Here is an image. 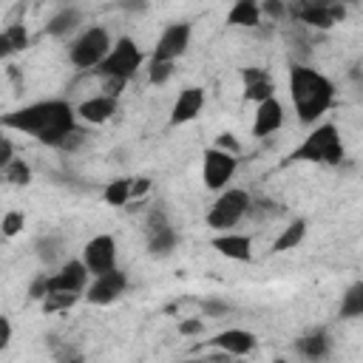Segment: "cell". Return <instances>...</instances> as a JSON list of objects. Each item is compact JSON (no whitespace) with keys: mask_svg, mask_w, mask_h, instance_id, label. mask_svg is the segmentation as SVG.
Here are the masks:
<instances>
[{"mask_svg":"<svg viewBox=\"0 0 363 363\" xmlns=\"http://www.w3.org/2000/svg\"><path fill=\"white\" fill-rule=\"evenodd\" d=\"M74 116L77 113L65 99H45V102H34V105L17 108L11 113H3L0 128L23 130L48 147H60L62 139L77 128Z\"/></svg>","mask_w":363,"mask_h":363,"instance_id":"1","label":"cell"},{"mask_svg":"<svg viewBox=\"0 0 363 363\" xmlns=\"http://www.w3.org/2000/svg\"><path fill=\"white\" fill-rule=\"evenodd\" d=\"M289 96L295 105V113L303 125L318 122L332 105H335V85L329 77H323L315 68L292 65L289 68Z\"/></svg>","mask_w":363,"mask_h":363,"instance_id":"2","label":"cell"},{"mask_svg":"<svg viewBox=\"0 0 363 363\" xmlns=\"http://www.w3.org/2000/svg\"><path fill=\"white\" fill-rule=\"evenodd\" d=\"M292 162H323V164H337L343 159V145H340V133L335 125H318L292 153Z\"/></svg>","mask_w":363,"mask_h":363,"instance_id":"3","label":"cell"},{"mask_svg":"<svg viewBox=\"0 0 363 363\" xmlns=\"http://www.w3.org/2000/svg\"><path fill=\"white\" fill-rule=\"evenodd\" d=\"M108 51H111V37H108V31L99 28V26H91V28H85V31L71 43L68 57H71V62H74L77 68H82V71L94 68V71H96V65L108 57Z\"/></svg>","mask_w":363,"mask_h":363,"instance_id":"4","label":"cell"},{"mask_svg":"<svg viewBox=\"0 0 363 363\" xmlns=\"http://www.w3.org/2000/svg\"><path fill=\"white\" fill-rule=\"evenodd\" d=\"M142 60L145 57H142L139 45L130 37H119L111 45L108 57L96 65V77H122V79H130L142 68Z\"/></svg>","mask_w":363,"mask_h":363,"instance_id":"5","label":"cell"},{"mask_svg":"<svg viewBox=\"0 0 363 363\" xmlns=\"http://www.w3.org/2000/svg\"><path fill=\"white\" fill-rule=\"evenodd\" d=\"M250 201H252V199L247 196V190H238V187L224 190V193L216 199V204L210 207V213H207V224H210L213 230L230 233V227H235V224L247 216Z\"/></svg>","mask_w":363,"mask_h":363,"instance_id":"6","label":"cell"},{"mask_svg":"<svg viewBox=\"0 0 363 363\" xmlns=\"http://www.w3.org/2000/svg\"><path fill=\"white\" fill-rule=\"evenodd\" d=\"M79 261L85 264L88 275H94V278H96V275H105V272H111V269H116V241H113V235H108V233L94 235V238L85 244Z\"/></svg>","mask_w":363,"mask_h":363,"instance_id":"7","label":"cell"},{"mask_svg":"<svg viewBox=\"0 0 363 363\" xmlns=\"http://www.w3.org/2000/svg\"><path fill=\"white\" fill-rule=\"evenodd\" d=\"M235 167H238L235 156H230L218 147L204 150V184H207V190H224L227 182L233 179Z\"/></svg>","mask_w":363,"mask_h":363,"instance_id":"8","label":"cell"},{"mask_svg":"<svg viewBox=\"0 0 363 363\" xmlns=\"http://www.w3.org/2000/svg\"><path fill=\"white\" fill-rule=\"evenodd\" d=\"M187 45H190V23H173L156 40V48H153V57L150 60L173 62L176 57H182L187 51Z\"/></svg>","mask_w":363,"mask_h":363,"instance_id":"9","label":"cell"},{"mask_svg":"<svg viewBox=\"0 0 363 363\" xmlns=\"http://www.w3.org/2000/svg\"><path fill=\"white\" fill-rule=\"evenodd\" d=\"M125 286H128L125 272L111 269V272H105V275H96V278H94V284L88 286L85 298H88L91 303H96V306H105V303H113V301L125 292Z\"/></svg>","mask_w":363,"mask_h":363,"instance_id":"10","label":"cell"},{"mask_svg":"<svg viewBox=\"0 0 363 363\" xmlns=\"http://www.w3.org/2000/svg\"><path fill=\"white\" fill-rule=\"evenodd\" d=\"M88 284V269L82 261H68L60 267V272L48 275V292H71L79 295Z\"/></svg>","mask_w":363,"mask_h":363,"instance_id":"11","label":"cell"},{"mask_svg":"<svg viewBox=\"0 0 363 363\" xmlns=\"http://www.w3.org/2000/svg\"><path fill=\"white\" fill-rule=\"evenodd\" d=\"M210 346H216L218 352L230 354V357H244L255 349V335L247 332V329H227V332H218Z\"/></svg>","mask_w":363,"mask_h":363,"instance_id":"12","label":"cell"},{"mask_svg":"<svg viewBox=\"0 0 363 363\" xmlns=\"http://www.w3.org/2000/svg\"><path fill=\"white\" fill-rule=\"evenodd\" d=\"M201 108H204V91H201V88H196V85L184 88V91L176 96V102H173L170 125H184V122L196 119V116L201 113Z\"/></svg>","mask_w":363,"mask_h":363,"instance_id":"13","label":"cell"},{"mask_svg":"<svg viewBox=\"0 0 363 363\" xmlns=\"http://www.w3.org/2000/svg\"><path fill=\"white\" fill-rule=\"evenodd\" d=\"M281 125H284V105L272 96V99H267V102L258 105L255 119H252V136H258V139L272 136Z\"/></svg>","mask_w":363,"mask_h":363,"instance_id":"14","label":"cell"},{"mask_svg":"<svg viewBox=\"0 0 363 363\" xmlns=\"http://www.w3.org/2000/svg\"><path fill=\"white\" fill-rule=\"evenodd\" d=\"M241 79H244V96L247 99L261 105V102L275 96V82H272V77L264 68H244Z\"/></svg>","mask_w":363,"mask_h":363,"instance_id":"15","label":"cell"},{"mask_svg":"<svg viewBox=\"0 0 363 363\" xmlns=\"http://www.w3.org/2000/svg\"><path fill=\"white\" fill-rule=\"evenodd\" d=\"M116 113V99H111V96H91V99H82L79 105H77V116L82 119V122H88V125H102V122H108L111 116Z\"/></svg>","mask_w":363,"mask_h":363,"instance_id":"16","label":"cell"},{"mask_svg":"<svg viewBox=\"0 0 363 363\" xmlns=\"http://www.w3.org/2000/svg\"><path fill=\"white\" fill-rule=\"evenodd\" d=\"M213 247L224 255V258H233V261H250L252 258V244L244 233H224V235H216L213 238Z\"/></svg>","mask_w":363,"mask_h":363,"instance_id":"17","label":"cell"},{"mask_svg":"<svg viewBox=\"0 0 363 363\" xmlns=\"http://www.w3.org/2000/svg\"><path fill=\"white\" fill-rule=\"evenodd\" d=\"M329 346H332V340H329L326 332H312V335H303V337L295 340V352H298L301 357L312 360V363L323 360V357L329 354Z\"/></svg>","mask_w":363,"mask_h":363,"instance_id":"18","label":"cell"},{"mask_svg":"<svg viewBox=\"0 0 363 363\" xmlns=\"http://www.w3.org/2000/svg\"><path fill=\"white\" fill-rule=\"evenodd\" d=\"M292 14L301 23L315 26V28H332L335 26V20L329 14V6H323V3H298V6H292Z\"/></svg>","mask_w":363,"mask_h":363,"instance_id":"19","label":"cell"},{"mask_svg":"<svg viewBox=\"0 0 363 363\" xmlns=\"http://www.w3.org/2000/svg\"><path fill=\"white\" fill-rule=\"evenodd\" d=\"M227 23H230V26H238V28H255V26L261 23V11H258V6H255L252 0H238V3L230 9Z\"/></svg>","mask_w":363,"mask_h":363,"instance_id":"20","label":"cell"},{"mask_svg":"<svg viewBox=\"0 0 363 363\" xmlns=\"http://www.w3.org/2000/svg\"><path fill=\"white\" fill-rule=\"evenodd\" d=\"M303 235H306V221L303 218H298V221H292L289 227H284V233L275 238V244H272V252H286V250H295L301 241H303Z\"/></svg>","mask_w":363,"mask_h":363,"instance_id":"21","label":"cell"},{"mask_svg":"<svg viewBox=\"0 0 363 363\" xmlns=\"http://www.w3.org/2000/svg\"><path fill=\"white\" fill-rule=\"evenodd\" d=\"M147 247H150L153 255H167V252L176 247V233H173V227L164 224V227L147 233Z\"/></svg>","mask_w":363,"mask_h":363,"instance_id":"22","label":"cell"},{"mask_svg":"<svg viewBox=\"0 0 363 363\" xmlns=\"http://www.w3.org/2000/svg\"><path fill=\"white\" fill-rule=\"evenodd\" d=\"M77 23H79V11L77 9H62L60 14L51 17V23L45 26V31L54 34V37H60V34H68L71 28H77Z\"/></svg>","mask_w":363,"mask_h":363,"instance_id":"23","label":"cell"},{"mask_svg":"<svg viewBox=\"0 0 363 363\" xmlns=\"http://www.w3.org/2000/svg\"><path fill=\"white\" fill-rule=\"evenodd\" d=\"M105 204L111 207H125L130 201V179H113L108 187H105Z\"/></svg>","mask_w":363,"mask_h":363,"instance_id":"24","label":"cell"},{"mask_svg":"<svg viewBox=\"0 0 363 363\" xmlns=\"http://www.w3.org/2000/svg\"><path fill=\"white\" fill-rule=\"evenodd\" d=\"M340 315L343 318L363 315V284H352L349 286V292L343 295V303H340Z\"/></svg>","mask_w":363,"mask_h":363,"instance_id":"25","label":"cell"},{"mask_svg":"<svg viewBox=\"0 0 363 363\" xmlns=\"http://www.w3.org/2000/svg\"><path fill=\"white\" fill-rule=\"evenodd\" d=\"M0 173H3V179H6L9 184H17V187H23V184L31 182V167H28L23 159H11Z\"/></svg>","mask_w":363,"mask_h":363,"instance_id":"26","label":"cell"},{"mask_svg":"<svg viewBox=\"0 0 363 363\" xmlns=\"http://www.w3.org/2000/svg\"><path fill=\"white\" fill-rule=\"evenodd\" d=\"M77 298L79 295H71V292H48L43 298V309L45 312H65V309H71L77 303Z\"/></svg>","mask_w":363,"mask_h":363,"instance_id":"27","label":"cell"},{"mask_svg":"<svg viewBox=\"0 0 363 363\" xmlns=\"http://www.w3.org/2000/svg\"><path fill=\"white\" fill-rule=\"evenodd\" d=\"M3 34L9 37L11 51H23V48H28V28H26V23H11Z\"/></svg>","mask_w":363,"mask_h":363,"instance_id":"28","label":"cell"},{"mask_svg":"<svg viewBox=\"0 0 363 363\" xmlns=\"http://www.w3.org/2000/svg\"><path fill=\"white\" fill-rule=\"evenodd\" d=\"M23 227H26V216H23V213H17V210L6 213V216H3V221H0V233H3L6 238H14L17 233H23Z\"/></svg>","mask_w":363,"mask_h":363,"instance_id":"29","label":"cell"},{"mask_svg":"<svg viewBox=\"0 0 363 363\" xmlns=\"http://www.w3.org/2000/svg\"><path fill=\"white\" fill-rule=\"evenodd\" d=\"M170 74H173V62L150 60V65H147V79H150V85H164V82L170 79Z\"/></svg>","mask_w":363,"mask_h":363,"instance_id":"30","label":"cell"},{"mask_svg":"<svg viewBox=\"0 0 363 363\" xmlns=\"http://www.w3.org/2000/svg\"><path fill=\"white\" fill-rule=\"evenodd\" d=\"M125 85H128V79H122V77H99V88H102V96H111V99H116V96L125 91Z\"/></svg>","mask_w":363,"mask_h":363,"instance_id":"31","label":"cell"},{"mask_svg":"<svg viewBox=\"0 0 363 363\" xmlns=\"http://www.w3.org/2000/svg\"><path fill=\"white\" fill-rule=\"evenodd\" d=\"M216 147L224 150V153H230V156H238V153H241V145H238V139H235L233 133H221V136H216Z\"/></svg>","mask_w":363,"mask_h":363,"instance_id":"32","label":"cell"},{"mask_svg":"<svg viewBox=\"0 0 363 363\" xmlns=\"http://www.w3.org/2000/svg\"><path fill=\"white\" fill-rule=\"evenodd\" d=\"M48 295V275L43 272V275H37L34 281H31V289H28V298L31 301H43Z\"/></svg>","mask_w":363,"mask_h":363,"instance_id":"33","label":"cell"},{"mask_svg":"<svg viewBox=\"0 0 363 363\" xmlns=\"http://www.w3.org/2000/svg\"><path fill=\"white\" fill-rule=\"evenodd\" d=\"M179 332H182V335H187V337L201 335V332H204V320H201V318H187V320H182V323H179Z\"/></svg>","mask_w":363,"mask_h":363,"instance_id":"34","label":"cell"},{"mask_svg":"<svg viewBox=\"0 0 363 363\" xmlns=\"http://www.w3.org/2000/svg\"><path fill=\"white\" fill-rule=\"evenodd\" d=\"M258 11H261V14H269L272 20H278V17L286 14V6H284L281 0H267L264 6H258Z\"/></svg>","mask_w":363,"mask_h":363,"instance_id":"35","label":"cell"},{"mask_svg":"<svg viewBox=\"0 0 363 363\" xmlns=\"http://www.w3.org/2000/svg\"><path fill=\"white\" fill-rule=\"evenodd\" d=\"M147 190H150V179H147V176L130 179V199H142Z\"/></svg>","mask_w":363,"mask_h":363,"instance_id":"36","label":"cell"},{"mask_svg":"<svg viewBox=\"0 0 363 363\" xmlns=\"http://www.w3.org/2000/svg\"><path fill=\"white\" fill-rule=\"evenodd\" d=\"M82 139H85V133H82L79 128H74V130H71V133L62 139V145H60V147H62V150H74L77 145H82Z\"/></svg>","mask_w":363,"mask_h":363,"instance_id":"37","label":"cell"},{"mask_svg":"<svg viewBox=\"0 0 363 363\" xmlns=\"http://www.w3.org/2000/svg\"><path fill=\"white\" fill-rule=\"evenodd\" d=\"M11 159H14V145H11L9 139H3V142H0V170H3Z\"/></svg>","mask_w":363,"mask_h":363,"instance_id":"38","label":"cell"},{"mask_svg":"<svg viewBox=\"0 0 363 363\" xmlns=\"http://www.w3.org/2000/svg\"><path fill=\"white\" fill-rule=\"evenodd\" d=\"M9 340H11V323H9V318L0 315V352L9 346Z\"/></svg>","mask_w":363,"mask_h":363,"instance_id":"39","label":"cell"},{"mask_svg":"<svg viewBox=\"0 0 363 363\" xmlns=\"http://www.w3.org/2000/svg\"><path fill=\"white\" fill-rule=\"evenodd\" d=\"M204 312L207 315H221V312H227V306L224 303H216V301H207L204 303Z\"/></svg>","mask_w":363,"mask_h":363,"instance_id":"40","label":"cell"},{"mask_svg":"<svg viewBox=\"0 0 363 363\" xmlns=\"http://www.w3.org/2000/svg\"><path fill=\"white\" fill-rule=\"evenodd\" d=\"M9 54H14V51H11V45H9V37L0 31V60H6Z\"/></svg>","mask_w":363,"mask_h":363,"instance_id":"41","label":"cell"},{"mask_svg":"<svg viewBox=\"0 0 363 363\" xmlns=\"http://www.w3.org/2000/svg\"><path fill=\"white\" fill-rule=\"evenodd\" d=\"M275 363H289V360H284V357H278V360H275Z\"/></svg>","mask_w":363,"mask_h":363,"instance_id":"42","label":"cell"},{"mask_svg":"<svg viewBox=\"0 0 363 363\" xmlns=\"http://www.w3.org/2000/svg\"><path fill=\"white\" fill-rule=\"evenodd\" d=\"M3 139H6V136H3V133H0V142H3Z\"/></svg>","mask_w":363,"mask_h":363,"instance_id":"43","label":"cell"}]
</instances>
